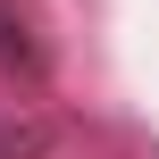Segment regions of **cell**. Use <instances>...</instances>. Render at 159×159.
Here are the masks:
<instances>
[{"mask_svg":"<svg viewBox=\"0 0 159 159\" xmlns=\"http://www.w3.org/2000/svg\"><path fill=\"white\" fill-rule=\"evenodd\" d=\"M0 67H8V75H25V84H34L42 67H50V50L34 42V25H25V17H17L8 0H0Z\"/></svg>","mask_w":159,"mask_h":159,"instance_id":"cell-2","label":"cell"},{"mask_svg":"<svg viewBox=\"0 0 159 159\" xmlns=\"http://www.w3.org/2000/svg\"><path fill=\"white\" fill-rule=\"evenodd\" d=\"M59 151V117L42 109H0V159H50Z\"/></svg>","mask_w":159,"mask_h":159,"instance_id":"cell-1","label":"cell"}]
</instances>
